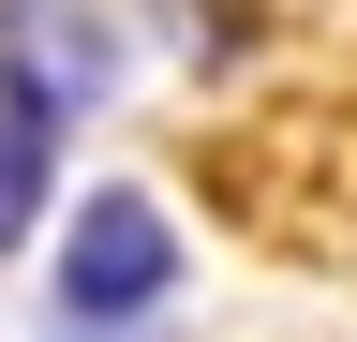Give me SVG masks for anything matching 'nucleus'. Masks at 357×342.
I'll list each match as a JSON object with an SVG mask.
<instances>
[{
	"label": "nucleus",
	"mask_w": 357,
	"mask_h": 342,
	"mask_svg": "<svg viewBox=\"0 0 357 342\" xmlns=\"http://www.w3.org/2000/svg\"><path fill=\"white\" fill-rule=\"evenodd\" d=\"M45 164H60V134H45L30 104H0V253L45 224Z\"/></svg>",
	"instance_id": "obj_3"
},
{
	"label": "nucleus",
	"mask_w": 357,
	"mask_h": 342,
	"mask_svg": "<svg viewBox=\"0 0 357 342\" xmlns=\"http://www.w3.org/2000/svg\"><path fill=\"white\" fill-rule=\"evenodd\" d=\"M119 90V45H105V15H60V0H0V104H30L45 134H60L75 104H105Z\"/></svg>",
	"instance_id": "obj_2"
},
{
	"label": "nucleus",
	"mask_w": 357,
	"mask_h": 342,
	"mask_svg": "<svg viewBox=\"0 0 357 342\" xmlns=\"http://www.w3.org/2000/svg\"><path fill=\"white\" fill-rule=\"evenodd\" d=\"M164 283H178V224H164V194H75V238H60V313L75 327H134V313H164Z\"/></svg>",
	"instance_id": "obj_1"
}]
</instances>
